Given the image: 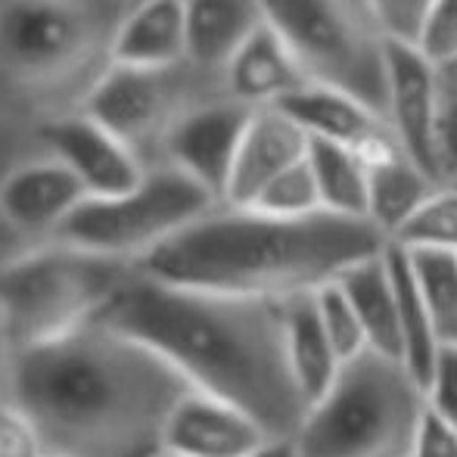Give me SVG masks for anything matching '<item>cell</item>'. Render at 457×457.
<instances>
[{"label": "cell", "mask_w": 457, "mask_h": 457, "mask_svg": "<svg viewBox=\"0 0 457 457\" xmlns=\"http://www.w3.org/2000/svg\"><path fill=\"white\" fill-rule=\"evenodd\" d=\"M12 337H10V327H6L4 314H0V398L6 395V386H10V370H12Z\"/></svg>", "instance_id": "836d02e7"}, {"label": "cell", "mask_w": 457, "mask_h": 457, "mask_svg": "<svg viewBox=\"0 0 457 457\" xmlns=\"http://www.w3.org/2000/svg\"><path fill=\"white\" fill-rule=\"evenodd\" d=\"M44 442L35 423L12 402L0 398V457H44Z\"/></svg>", "instance_id": "1f68e13d"}, {"label": "cell", "mask_w": 457, "mask_h": 457, "mask_svg": "<svg viewBox=\"0 0 457 457\" xmlns=\"http://www.w3.org/2000/svg\"><path fill=\"white\" fill-rule=\"evenodd\" d=\"M249 112L253 109L228 100L224 94L184 109L159 140L162 162L175 165L187 178L203 184L224 205Z\"/></svg>", "instance_id": "30bf717a"}, {"label": "cell", "mask_w": 457, "mask_h": 457, "mask_svg": "<svg viewBox=\"0 0 457 457\" xmlns=\"http://www.w3.org/2000/svg\"><path fill=\"white\" fill-rule=\"evenodd\" d=\"M94 0H0V79L19 87L66 81L96 47L109 50Z\"/></svg>", "instance_id": "ba28073f"}, {"label": "cell", "mask_w": 457, "mask_h": 457, "mask_svg": "<svg viewBox=\"0 0 457 457\" xmlns=\"http://www.w3.org/2000/svg\"><path fill=\"white\" fill-rule=\"evenodd\" d=\"M314 181L320 190L324 212L367 221V162L345 146L312 140L308 146Z\"/></svg>", "instance_id": "603a6c76"}, {"label": "cell", "mask_w": 457, "mask_h": 457, "mask_svg": "<svg viewBox=\"0 0 457 457\" xmlns=\"http://www.w3.org/2000/svg\"><path fill=\"white\" fill-rule=\"evenodd\" d=\"M228 100L246 109H277L287 106L295 94L312 87V75L305 72L295 54L280 41V35L268 22H262L243 47L230 56V62L218 75Z\"/></svg>", "instance_id": "9a60e30c"}, {"label": "cell", "mask_w": 457, "mask_h": 457, "mask_svg": "<svg viewBox=\"0 0 457 457\" xmlns=\"http://www.w3.org/2000/svg\"><path fill=\"white\" fill-rule=\"evenodd\" d=\"M85 199V184L69 165L54 156L31 159L0 178V221L19 234L56 237Z\"/></svg>", "instance_id": "4fadbf2b"}, {"label": "cell", "mask_w": 457, "mask_h": 457, "mask_svg": "<svg viewBox=\"0 0 457 457\" xmlns=\"http://www.w3.org/2000/svg\"><path fill=\"white\" fill-rule=\"evenodd\" d=\"M436 0H367L373 22L379 25L389 44H408L414 47L420 41V31Z\"/></svg>", "instance_id": "83f0119b"}, {"label": "cell", "mask_w": 457, "mask_h": 457, "mask_svg": "<svg viewBox=\"0 0 457 457\" xmlns=\"http://www.w3.org/2000/svg\"><path fill=\"white\" fill-rule=\"evenodd\" d=\"M0 228H6V224H4V221H0Z\"/></svg>", "instance_id": "8d00e7d4"}, {"label": "cell", "mask_w": 457, "mask_h": 457, "mask_svg": "<svg viewBox=\"0 0 457 457\" xmlns=\"http://www.w3.org/2000/svg\"><path fill=\"white\" fill-rule=\"evenodd\" d=\"M312 137L299 128V121L287 109H253L243 131L237 162L230 171L224 205L246 209L274 178L289 171L308 156Z\"/></svg>", "instance_id": "2e32d148"}, {"label": "cell", "mask_w": 457, "mask_h": 457, "mask_svg": "<svg viewBox=\"0 0 457 457\" xmlns=\"http://www.w3.org/2000/svg\"><path fill=\"white\" fill-rule=\"evenodd\" d=\"M190 386L103 320L12 355V402L56 457H162Z\"/></svg>", "instance_id": "6da1fadb"}, {"label": "cell", "mask_w": 457, "mask_h": 457, "mask_svg": "<svg viewBox=\"0 0 457 457\" xmlns=\"http://www.w3.org/2000/svg\"><path fill=\"white\" fill-rule=\"evenodd\" d=\"M386 121L398 146L439 181L442 72L408 44H389Z\"/></svg>", "instance_id": "8fae6325"}, {"label": "cell", "mask_w": 457, "mask_h": 457, "mask_svg": "<svg viewBox=\"0 0 457 457\" xmlns=\"http://www.w3.org/2000/svg\"><path fill=\"white\" fill-rule=\"evenodd\" d=\"M162 457H171V454H162Z\"/></svg>", "instance_id": "74e56055"}, {"label": "cell", "mask_w": 457, "mask_h": 457, "mask_svg": "<svg viewBox=\"0 0 457 457\" xmlns=\"http://www.w3.org/2000/svg\"><path fill=\"white\" fill-rule=\"evenodd\" d=\"M427 417V389L402 358L364 352L295 429L299 457H411Z\"/></svg>", "instance_id": "277c9868"}, {"label": "cell", "mask_w": 457, "mask_h": 457, "mask_svg": "<svg viewBox=\"0 0 457 457\" xmlns=\"http://www.w3.org/2000/svg\"><path fill=\"white\" fill-rule=\"evenodd\" d=\"M246 209L265 212V215H277V218H308L324 212L308 156L299 165H293L289 171H283L280 178H274Z\"/></svg>", "instance_id": "484cf974"}, {"label": "cell", "mask_w": 457, "mask_h": 457, "mask_svg": "<svg viewBox=\"0 0 457 457\" xmlns=\"http://www.w3.org/2000/svg\"><path fill=\"white\" fill-rule=\"evenodd\" d=\"M287 352L293 364V377L302 389V398L312 408L320 395L333 386V379L343 370L337 345L330 343L324 324L318 318L314 295L287 302Z\"/></svg>", "instance_id": "7402d4cb"}, {"label": "cell", "mask_w": 457, "mask_h": 457, "mask_svg": "<svg viewBox=\"0 0 457 457\" xmlns=\"http://www.w3.org/2000/svg\"><path fill=\"white\" fill-rule=\"evenodd\" d=\"M442 72V134H439V181L457 184V62Z\"/></svg>", "instance_id": "4dcf8cb0"}, {"label": "cell", "mask_w": 457, "mask_h": 457, "mask_svg": "<svg viewBox=\"0 0 457 457\" xmlns=\"http://www.w3.org/2000/svg\"><path fill=\"white\" fill-rule=\"evenodd\" d=\"M339 289L364 327L370 352L402 358V330H398V289L389 268V246L377 259H367L339 277ZM404 361V358H402Z\"/></svg>", "instance_id": "44dd1931"}, {"label": "cell", "mask_w": 457, "mask_h": 457, "mask_svg": "<svg viewBox=\"0 0 457 457\" xmlns=\"http://www.w3.org/2000/svg\"><path fill=\"white\" fill-rule=\"evenodd\" d=\"M44 457H56V454H44Z\"/></svg>", "instance_id": "d590c367"}, {"label": "cell", "mask_w": 457, "mask_h": 457, "mask_svg": "<svg viewBox=\"0 0 457 457\" xmlns=\"http://www.w3.org/2000/svg\"><path fill=\"white\" fill-rule=\"evenodd\" d=\"M314 305H318L320 324H324L327 337H330V343L337 345V352H339L343 361H352V358L370 352L361 320H358V314L352 312L349 299L343 295L339 283H330L327 289L314 293Z\"/></svg>", "instance_id": "4316f807"}, {"label": "cell", "mask_w": 457, "mask_h": 457, "mask_svg": "<svg viewBox=\"0 0 457 457\" xmlns=\"http://www.w3.org/2000/svg\"><path fill=\"white\" fill-rule=\"evenodd\" d=\"M436 187L439 181L404 150L373 159L367 162V221L392 243Z\"/></svg>", "instance_id": "ffe728a7"}, {"label": "cell", "mask_w": 457, "mask_h": 457, "mask_svg": "<svg viewBox=\"0 0 457 457\" xmlns=\"http://www.w3.org/2000/svg\"><path fill=\"white\" fill-rule=\"evenodd\" d=\"M392 243L408 253L457 255V184L436 187Z\"/></svg>", "instance_id": "d4e9b609"}, {"label": "cell", "mask_w": 457, "mask_h": 457, "mask_svg": "<svg viewBox=\"0 0 457 457\" xmlns=\"http://www.w3.org/2000/svg\"><path fill=\"white\" fill-rule=\"evenodd\" d=\"M280 109H287L312 140L345 146V150L358 153L364 162L402 150L379 109L367 106L364 100L337 91V87L312 85Z\"/></svg>", "instance_id": "5bb4252c"}, {"label": "cell", "mask_w": 457, "mask_h": 457, "mask_svg": "<svg viewBox=\"0 0 457 457\" xmlns=\"http://www.w3.org/2000/svg\"><path fill=\"white\" fill-rule=\"evenodd\" d=\"M386 246L389 240L361 218L330 212L277 218L218 205L134 268L171 287L293 302L327 289L361 262L386 253Z\"/></svg>", "instance_id": "3957f363"}, {"label": "cell", "mask_w": 457, "mask_h": 457, "mask_svg": "<svg viewBox=\"0 0 457 457\" xmlns=\"http://www.w3.org/2000/svg\"><path fill=\"white\" fill-rule=\"evenodd\" d=\"M274 439L255 417L218 398L190 392L175 408L165 429L171 457H249Z\"/></svg>", "instance_id": "e0dca14e"}, {"label": "cell", "mask_w": 457, "mask_h": 457, "mask_svg": "<svg viewBox=\"0 0 457 457\" xmlns=\"http://www.w3.org/2000/svg\"><path fill=\"white\" fill-rule=\"evenodd\" d=\"M408 253V249H404ZM417 289L442 349H457V255L408 253Z\"/></svg>", "instance_id": "cb8c5ba5"}, {"label": "cell", "mask_w": 457, "mask_h": 457, "mask_svg": "<svg viewBox=\"0 0 457 457\" xmlns=\"http://www.w3.org/2000/svg\"><path fill=\"white\" fill-rule=\"evenodd\" d=\"M221 94V81L215 75L196 72L193 66L156 72L106 62L87 87L81 112L140 150L146 140H162L184 109Z\"/></svg>", "instance_id": "9c48e42d"}, {"label": "cell", "mask_w": 457, "mask_h": 457, "mask_svg": "<svg viewBox=\"0 0 457 457\" xmlns=\"http://www.w3.org/2000/svg\"><path fill=\"white\" fill-rule=\"evenodd\" d=\"M218 205L221 203L203 184L175 165L159 162L146 169L137 187L119 196H87L54 240L137 265L144 255L175 240Z\"/></svg>", "instance_id": "52a82bcc"}, {"label": "cell", "mask_w": 457, "mask_h": 457, "mask_svg": "<svg viewBox=\"0 0 457 457\" xmlns=\"http://www.w3.org/2000/svg\"><path fill=\"white\" fill-rule=\"evenodd\" d=\"M427 408L457 429V349H442L427 377Z\"/></svg>", "instance_id": "f546056e"}, {"label": "cell", "mask_w": 457, "mask_h": 457, "mask_svg": "<svg viewBox=\"0 0 457 457\" xmlns=\"http://www.w3.org/2000/svg\"><path fill=\"white\" fill-rule=\"evenodd\" d=\"M41 140L47 144L50 156L75 171L87 196H119L144 181L150 169L140 159V150L106 131L100 121L87 119L81 109L50 119L41 128Z\"/></svg>", "instance_id": "7c38bea8"}, {"label": "cell", "mask_w": 457, "mask_h": 457, "mask_svg": "<svg viewBox=\"0 0 457 457\" xmlns=\"http://www.w3.org/2000/svg\"><path fill=\"white\" fill-rule=\"evenodd\" d=\"M411 457H457V429L448 427L445 420H439L427 408V417H423L420 429H417Z\"/></svg>", "instance_id": "d6a6232c"}, {"label": "cell", "mask_w": 457, "mask_h": 457, "mask_svg": "<svg viewBox=\"0 0 457 457\" xmlns=\"http://www.w3.org/2000/svg\"><path fill=\"white\" fill-rule=\"evenodd\" d=\"M134 274L131 262L56 240L0 265V314L12 349H31L94 324Z\"/></svg>", "instance_id": "5b68a950"}, {"label": "cell", "mask_w": 457, "mask_h": 457, "mask_svg": "<svg viewBox=\"0 0 457 457\" xmlns=\"http://www.w3.org/2000/svg\"><path fill=\"white\" fill-rule=\"evenodd\" d=\"M106 62L131 69H171L187 62V0H137L115 22Z\"/></svg>", "instance_id": "ac0fdd59"}, {"label": "cell", "mask_w": 457, "mask_h": 457, "mask_svg": "<svg viewBox=\"0 0 457 457\" xmlns=\"http://www.w3.org/2000/svg\"><path fill=\"white\" fill-rule=\"evenodd\" d=\"M259 10L314 85L352 94L386 115L389 41L367 0H259Z\"/></svg>", "instance_id": "8992f818"}, {"label": "cell", "mask_w": 457, "mask_h": 457, "mask_svg": "<svg viewBox=\"0 0 457 457\" xmlns=\"http://www.w3.org/2000/svg\"><path fill=\"white\" fill-rule=\"evenodd\" d=\"M262 22L259 0H187V62L218 79Z\"/></svg>", "instance_id": "d6986e66"}, {"label": "cell", "mask_w": 457, "mask_h": 457, "mask_svg": "<svg viewBox=\"0 0 457 457\" xmlns=\"http://www.w3.org/2000/svg\"><path fill=\"white\" fill-rule=\"evenodd\" d=\"M436 69H448L457 62V0H436L414 44Z\"/></svg>", "instance_id": "f1b7e54d"}, {"label": "cell", "mask_w": 457, "mask_h": 457, "mask_svg": "<svg viewBox=\"0 0 457 457\" xmlns=\"http://www.w3.org/2000/svg\"><path fill=\"white\" fill-rule=\"evenodd\" d=\"M249 457H299V448H295L293 436H274L268 439L262 448H255Z\"/></svg>", "instance_id": "e575fe53"}, {"label": "cell", "mask_w": 457, "mask_h": 457, "mask_svg": "<svg viewBox=\"0 0 457 457\" xmlns=\"http://www.w3.org/2000/svg\"><path fill=\"white\" fill-rule=\"evenodd\" d=\"M96 320L159 355L199 395L295 436L308 404L287 352V302L240 299L134 274Z\"/></svg>", "instance_id": "7a4b0ae2"}]
</instances>
